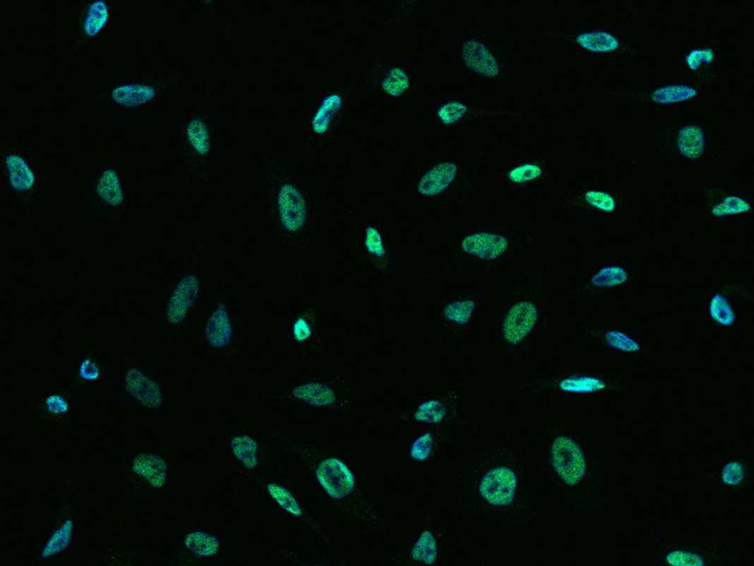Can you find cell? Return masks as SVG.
Here are the masks:
<instances>
[{
  "label": "cell",
  "instance_id": "obj_18",
  "mask_svg": "<svg viewBox=\"0 0 754 566\" xmlns=\"http://www.w3.org/2000/svg\"><path fill=\"white\" fill-rule=\"evenodd\" d=\"M232 450L236 458L249 470L259 465L258 444L251 437L242 435L235 437L231 442Z\"/></svg>",
  "mask_w": 754,
  "mask_h": 566
},
{
  "label": "cell",
  "instance_id": "obj_38",
  "mask_svg": "<svg viewBox=\"0 0 754 566\" xmlns=\"http://www.w3.org/2000/svg\"><path fill=\"white\" fill-rule=\"evenodd\" d=\"M585 197L589 204L598 210L611 213L616 208L614 199L605 192L590 191L585 194Z\"/></svg>",
  "mask_w": 754,
  "mask_h": 566
},
{
  "label": "cell",
  "instance_id": "obj_4",
  "mask_svg": "<svg viewBox=\"0 0 754 566\" xmlns=\"http://www.w3.org/2000/svg\"><path fill=\"white\" fill-rule=\"evenodd\" d=\"M278 209L282 224L286 230H300L306 219V204L303 195L290 184H283L278 194Z\"/></svg>",
  "mask_w": 754,
  "mask_h": 566
},
{
  "label": "cell",
  "instance_id": "obj_45",
  "mask_svg": "<svg viewBox=\"0 0 754 566\" xmlns=\"http://www.w3.org/2000/svg\"><path fill=\"white\" fill-rule=\"evenodd\" d=\"M47 404L49 409L55 414L65 413L68 408L66 402L57 396H50L47 401Z\"/></svg>",
  "mask_w": 754,
  "mask_h": 566
},
{
  "label": "cell",
  "instance_id": "obj_28",
  "mask_svg": "<svg viewBox=\"0 0 754 566\" xmlns=\"http://www.w3.org/2000/svg\"><path fill=\"white\" fill-rule=\"evenodd\" d=\"M750 209V204L741 197L729 196L717 204L712 210L716 217L743 213Z\"/></svg>",
  "mask_w": 754,
  "mask_h": 566
},
{
  "label": "cell",
  "instance_id": "obj_40",
  "mask_svg": "<svg viewBox=\"0 0 754 566\" xmlns=\"http://www.w3.org/2000/svg\"><path fill=\"white\" fill-rule=\"evenodd\" d=\"M366 246L369 252L377 257H383L385 251L378 230L369 228L366 232Z\"/></svg>",
  "mask_w": 754,
  "mask_h": 566
},
{
  "label": "cell",
  "instance_id": "obj_39",
  "mask_svg": "<svg viewBox=\"0 0 754 566\" xmlns=\"http://www.w3.org/2000/svg\"><path fill=\"white\" fill-rule=\"evenodd\" d=\"M666 562L672 565H702L704 560L699 555L685 552L675 551L666 558Z\"/></svg>",
  "mask_w": 754,
  "mask_h": 566
},
{
  "label": "cell",
  "instance_id": "obj_22",
  "mask_svg": "<svg viewBox=\"0 0 754 566\" xmlns=\"http://www.w3.org/2000/svg\"><path fill=\"white\" fill-rule=\"evenodd\" d=\"M415 561L426 565L433 564L438 557L436 540L429 530L423 531L410 553Z\"/></svg>",
  "mask_w": 754,
  "mask_h": 566
},
{
  "label": "cell",
  "instance_id": "obj_14",
  "mask_svg": "<svg viewBox=\"0 0 754 566\" xmlns=\"http://www.w3.org/2000/svg\"><path fill=\"white\" fill-rule=\"evenodd\" d=\"M678 147L685 158H699L705 148V139L701 129L690 125L681 129L678 135Z\"/></svg>",
  "mask_w": 754,
  "mask_h": 566
},
{
  "label": "cell",
  "instance_id": "obj_8",
  "mask_svg": "<svg viewBox=\"0 0 754 566\" xmlns=\"http://www.w3.org/2000/svg\"><path fill=\"white\" fill-rule=\"evenodd\" d=\"M199 284L192 276L185 277L177 285L171 296L167 307V317L170 322H181L196 301Z\"/></svg>",
  "mask_w": 754,
  "mask_h": 566
},
{
  "label": "cell",
  "instance_id": "obj_33",
  "mask_svg": "<svg viewBox=\"0 0 754 566\" xmlns=\"http://www.w3.org/2000/svg\"><path fill=\"white\" fill-rule=\"evenodd\" d=\"M467 112V107L462 102L450 101L439 109L438 115L443 124L451 125L458 122Z\"/></svg>",
  "mask_w": 754,
  "mask_h": 566
},
{
  "label": "cell",
  "instance_id": "obj_5",
  "mask_svg": "<svg viewBox=\"0 0 754 566\" xmlns=\"http://www.w3.org/2000/svg\"><path fill=\"white\" fill-rule=\"evenodd\" d=\"M537 318L538 312L533 303L524 301L514 305L504 320L505 339L510 344H519L532 331Z\"/></svg>",
  "mask_w": 754,
  "mask_h": 566
},
{
  "label": "cell",
  "instance_id": "obj_29",
  "mask_svg": "<svg viewBox=\"0 0 754 566\" xmlns=\"http://www.w3.org/2000/svg\"><path fill=\"white\" fill-rule=\"evenodd\" d=\"M445 414V409L443 405L437 400H431L423 403L418 407L414 418L419 422L436 424L443 419Z\"/></svg>",
  "mask_w": 754,
  "mask_h": 566
},
{
  "label": "cell",
  "instance_id": "obj_30",
  "mask_svg": "<svg viewBox=\"0 0 754 566\" xmlns=\"http://www.w3.org/2000/svg\"><path fill=\"white\" fill-rule=\"evenodd\" d=\"M710 314L718 323L725 326L732 324L735 315L727 299L722 295H714L710 302Z\"/></svg>",
  "mask_w": 754,
  "mask_h": 566
},
{
  "label": "cell",
  "instance_id": "obj_32",
  "mask_svg": "<svg viewBox=\"0 0 754 566\" xmlns=\"http://www.w3.org/2000/svg\"><path fill=\"white\" fill-rule=\"evenodd\" d=\"M188 139L194 148L201 154L207 153L210 150L208 132L205 126L199 123H193L188 129Z\"/></svg>",
  "mask_w": 754,
  "mask_h": 566
},
{
  "label": "cell",
  "instance_id": "obj_13",
  "mask_svg": "<svg viewBox=\"0 0 754 566\" xmlns=\"http://www.w3.org/2000/svg\"><path fill=\"white\" fill-rule=\"evenodd\" d=\"M136 473L144 476L154 487L160 488L165 483L167 467L164 460L156 455L142 454L135 459Z\"/></svg>",
  "mask_w": 754,
  "mask_h": 566
},
{
  "label": "cell",
  "instance_id": "obj_11",
  "mask_svg": "<svg viewBox=\"0 0 754 566\" xmlns=\"http://www.w3.org/2000/svg\"><path fill=\"white\" fill-rule=\"evenodd\" d=\"M232 334V324L226 308L220 305L208 321L205 336L211 345L221 348L229 344Z\"/></svg>",
  "mask_w": 754,
  "mask_h": 566
},
{
  "label": "cell",
  "instance_id": "obj_6",
  "mask_svg": "<svg viewBox=\"0 0 754 566\" xmlns=\"http://www.w3.org/2000/svg\"><path fill=\"white\" fill-rule=\"evenodd\" d=\"M508 245L505 237L490 232L470 235L461 244L465 252L485 261L498 259L505 252Z\"/></svg>",
  "mask_w": 754,
  "mask_h": 566
},
{
  "label": "cell",
  "instance_id": "obj_23",
  "mask_svg": "<svg viewBox=\"0 0 754 566\" xmlns=\"http://www.w3.org/2000/svg\"><path fill=\"white\" fill-rule=\"evenodd\" d=\"M109 18V9L104 1L94 2L90 7L84 23L85 33L94 37L104 27Z\"/></svg>",
  "mask_w": 754,
  "mask_h": 566
},
{
  "label": "cell",
  "instance_id": "obj_42",
  "mask_svg": "<svg viewBox=\"0 0 754 566\" xmlns=\"http://www.w3.org/2000/svg\"><path fill=\"white\" fill-rule=\"evenodd\" d=\"M714 57L712 49H698L693 51L687 58L688 64L696 70L702 62H710Z\"/></svg>",
  "mask_w": 754,
  "mask_h": 566
},
{
  "label": "cell",
  "instance_id": "obj_41",
  "mask_svg": "<svg viewBox=\"0 0 754 566\" xmlns=\"http://www.w3.org/2000/svg\"><path fill=\"white\" fill-rule=\"evenodd\" d=\"M724 482L729 485L740 484L744 478V471L740 463L731 461L724 468L722 473Z\"/></svg>",
  "mask_w": 754,
  "mask_h": 566
},
{
  "label": "cell",
  "instance_id": "obj_21",
  "mask_svg": "<svg viewBox=\"0 0 754 566\" xmlns=\"http://www.w3.org/2000/svg\"><path fill=\"white\" fill-rule=\"evenodd\" d=\"M341 105L342 99L340 95L333 94L325 98L313 119V126L316 133L323 134L328 130L333 118L340 110Z\"/></svg>",
  "mask_w": 754,
  "mask_h": 566
},
{
  "label": "cell",
  "instance_id": "obj_16",
  "mask_svg": "<svg viewBox=\"0 0 754 566\" xmlns=\"http://www.w3.org/2000/svg\"><path fill=\"white\" fill-rule=\"evenodd\" d=\"M184 544L186 550L201 558L217 555L220 548L219 541L215 536L202 531H193L186 535Z\"/></svg>",
  "mask_w": 754,
  "mask_h": 566
},
{
  "label": "cell",
  "instance_id": "obj_24",
  "mask_svg": "<svg viewBox=\"0 0 754 566\" xmlns=\"http://www.w3.org/2000/svg\"><path fill=\"white\" fill-rule=\"evenodd\" d=\"M267 490L271 498L283 509L296 517L302 516V509L292 493L284 487L276 483H270Z\"/></svg>",
  "mask_w": 754,
  "mask_h": 566
},
{
  "label": "cell",
  "instance_id": "obj_20",
  "mask_svg": "<svg viewBox=\"0 0 754 566\" xmlns=\"http://www.w3.org/2000/svg\"><path fill=\"white\" fill-rule=\"evenodd\" d=\"M97 190L102 199L109 205H119L124 199L121 183L113 170H107L102 175Z\"/></svg>",
  "mask_w": 754,
  "mask_h": 566
},
{
  "label": "cell",
  "instance_id": "obj_35",
  "mask_svg": "<svg viewBox=\"0 0 754 566\" xmlns=\"http://www.w3.org/2000/svg\"><path fill=\"white\" fill-rule=\"evenodd\" d=\"M605 338L608 344L616 349L626 352H638L640 350L636 341L618 331H609Z\"/></svg>",
  "mask_w": 754,
  "mask_h": 566
},
{
  "label": "cell",
  "instance_id": "obj_3",
  "mask_svg": "<svg viewBox=\"0 0 754 566\" xmlns=\"http://www.w3.org/2000/svg\"><path fill=\"white\" fill-rule=\"evenodd\" d=\"M517 488L515 473L507 467H498L488 472L479 485V493L489 504L505 507L512 503Z\"/></svg>",
  "mask_w": 754,
  "mask_h": 566
},
{
  "label": "cell",
  "instance_id": "obj_44",
  "mask_svg": "<svg viewBox=\"0 0 754 566\" xmlns=\"http://www.w3.org/2000/svg\"><path fill=\"white\" fill-rule=\"evenodd\" d=\"M294 333L296 339L299 341H305L311 335L310 326L302 318H299L295 323Z\"/></svg>",
  "mask_w": 754,
  "mask_h": 566
},
{
  "label": "cell",
  "instance_id": "obj_17",
  "mask_svg": "<svg viewBox=\"0 0 754 566\" xmlns=\"http://www.w3.org/2000/svg\"><path fill=\"white\" fill-rule=\"evenodd\" d=\"M6 163L12 187L17 191L29 190L35 182V177L25 161L20 156L11 154Z\"/></svg>",
  "mask_w": 754,
  "mask_h": 566
},
{
  "label": "cell",
  "instance_id": "obj_7",
  "mask_svg": "<svg viewBox=\"0 0 754 566\" xmlns=\"http://www.w3.org/2000/svg\"><path fill=\"white\" fill-rule=\"evenodd\" d=\"M462 57L470 70L479 75L495 78L500 73L498 61L481 42L474 40L467 41L462 46Z\"/></svg>",
  "mask_w": 754,
  "mask_h": 566
},
{
  "label": "cell",
  "instance_id": "obj_36",
  "mask_svg": "<svg viewBox=\"0 0 754 566\" xmlns=\"http://www.w3.org/2000/svg\"><path fill=\"white\" fill-rule=\"evenodd\" d=\"M562 384L564 389L585 392L602 389L606 387V384L603 381L588 377H574V379L566 381Z\"/></svg>",
  "mask_w": 754,
  "mask_h": 566
},
{
  "label": "cell",
  "instance_id": "obj_10",
  "mask_svg": "<svg viewBox=\"0 0 754 566\" xmlns=\"http://www.w3.org/2000/svg\"><path fill=\"white\" fill-rule=\"evenodd\" d=\"M128 391L145 406L157 408L162 403V394L155 382L148 379L139 371L131 370L126 377Z\"/></svg>",
  "mask_w": 754,
  "mask_h": 566
},
{
  "label": "cell",
  "instance_id": "obj_26",
  "mask_svg": "<svg viewBox=\"0 0 754 566\" xmlns=\"http://www.w3.org/2000/svg\"><path fill=\"white\" fill-rule=\"evenodd\" d=\"M696 94L695 90L686 86L673 85L657 90L653 95V100L662 104H671V102L690 99Z\"/></svg>",
  "mask_w": 754,
  "mask_h": 566
},
{
  "label": "cell",
  "instance_id": "obj_19",
  "mask_svg": "<svg viewBox=\"0 0 754 566\" xmlns=\"http://www.w3.org/2000/svg\"><path fill=\"white\" fill-rule=\"evenodd\" d=\"M582 47L594 53L611 52L619 47V42L610 33L605 31H592L581 33L576 38Z\"/></svg>",
  "mask_w": 754,
  "mask_h": 566
},
{
  "label": "cell",
  "instance_id": "obj_15",
  "mask_svg": "<svg viewBox=\"0 0 754 566\" xmlns=\"http://www.w3.org/2000/svg\"><path fill=\"white\" fill-rule=\"evenodd\" d=\"M294 396L315 406H325L335 402L334 391L328 386L319 383H309L297 387Z\"/></svg>",
  "mask_w": 754,
  "mask_h": 566
},
{
  "label": "cell",
  "instance_id": "obj_43",
  "mask_svg": "<svg viewBox=\"0 0 754 566\" xmlns=\"http://www.w3.org/2000/svg\"><path fill=\"white\" fill-rule=\"evenodd\" d=\"M80 376L85 380H95L99 376L97 367L90 360H85L80 370Z\"/></svg>",
  "mask_w": 754,
  "mask_h": 566
},
{
  "label": "cell",
  "instance_id": "obj_12",
  "mask_svg": "<svg viewBox=\"0 0 754 566\" xmlns=\"http://www.w3.org/2000/svg\"><path fill=\"white\" fill-rule=\"evenodd\" d=\"M155 95V91L143 84H126L123 85L113 90L112 98L116 104L127 107H135L145 104Z\"/></svg>",
  "mask_w": 754,
  "mask_h": 566
},
{
  "label": "cell",
  "instance_id": "obj_31",
  "mask_svg": "<svg viewBox=\"0 0 754 566\" xmlns=\"http://www.w3.org/2000/svg\"><path fill=\"white\" fill-rule=\"evenodd\" d=\"M474 303L470 300L453 302L445 308L444 314L449 319L460 324L468 322L474 310Z\"/></svg>",
  "mask_w": 754,
  "mask_h": 566
},
{
  "label": "cell",
  "instance_id": "obj_25",
  "mask_svg": "<svg viewBox=\"0 0 754 566\" xmlns=\"http://www.w3.org/2000/svg\"><path fill=\"white\" fill-rule=\"evenodd\" d=\"M628 273L621 266H610L598 271L592 280V284L597 288H609L625 283Z\"/></svg>",
  "mask_w": 754,
  "mask_h": 566
},
{
  "label": "cell",
  "instance_id": "obj_1",
  "mask_svg": "<svg viewBox=\"0 0 754 566\" xmlns=\"http://www.w3.org/2000/svg\"><path fill=\"white\" fill-rule=\"evenodd\" d=\"M551 457L555 471L566 484L575 486L585 477L587 464L584 453L570 437L561 436L555 440Z\"/></svg>",
  "mask_w": 754,
  "mask_h": 566
},
{
  "label": "cell",
  "instance_id": "obj_2",
  "mask_svg": "<svg viewBox=\"0 0 754 566\" xmlns=\"http://www.w3.org/2000/svg\"><path fill=\"white\" fill-rule=\"evenodd\" d=\"M316 475L321 486L334 500L345 498L354 489L355 479L352 471L337 458L321 461Z\"/></svg>",
  "mask_w": 754,
  "mask_h": 566
},
{
  "label": "cell",
  "instance_id": "obj_37",
  "mask_svg": "<svg viewBox=\"0 0 754 566\" xmlns=\"http://www.w3.org/2000/svg\"><path fill=\"white\" fill-rule=\"evenodd\" d=\"M542 175L541 168L537 165L525 164L513 169L508 174L513 182L525 183L533 181Z\"/></svg>",
  "mask_w": 754,
  "mask_h": 566
},
{
  "label": "cell",
  "instance_id": "obj_9",
  "mask_svg": "<svg viewBox=\"0 0 754 566\" xmlns=\"http://www.w3.org/2000/svg\"><path fill=\"white\" fill-rule=\"evenodd\" d=\"M457 172V167L455 163H439L423 176L418 185V191L426 196L438 195L450 185Z\"/></svg>",
  "mask_w": 754,
  "mask_h": 566
},
{
  "label": "cell",
  "instance_id": "obj_27",
  "mask_svg": "<svg viewBox=\"0 0 754 566\" xmlns=\"http://www.w3.org/2000/svg\"><path fill=\"white\" fill-rule=\"evenodd\" d=\"M409 87V80L400 68H394L383 81V88L389 95L399 97Z\"/></svg>",
  "mask_w": 754,
  "mask_h": 566
},
{
  "label": "cell",
  "instance_id": "obj_34",
  "mask_svg": "<svg viewBox=\"0 0 754 566\" xmlns=\"http://www.w3.org/2000/svg\"><path fill=\"white\" fill-rule=\"evenodd\" d=\"M434 440L431 433H425L417 438L410 449V456L419 461L429 458L433 449Z\"/></svg>",
  "mask_w": 754,
  "mask_h": 566
}]
</instances>
